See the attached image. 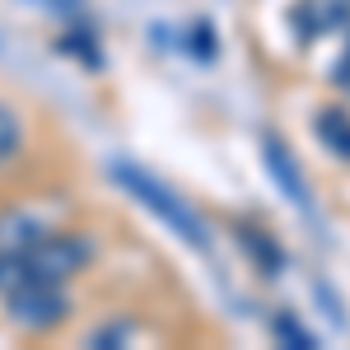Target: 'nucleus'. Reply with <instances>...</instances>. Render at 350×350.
<instances>
[{"instance_id": "obj_1", "label": "nucleus", "mask_w": 350, "mask_h": 350, "mask_svg": "<svg viewBox=\"0 0 350 350\" xmlns=\"http://www.w3.org/2000/svg\"><path fill=\"white\" fill-rule=\"evenodd\" d=\"M108 173H112V183L126 191L135 206H145L163 229H173L178 239L187 243L191 252H211V229L201 224V215H196V211H191L173 187H163L150 168H140V163H131V159H112Z\"/></svg>"}, {"instance_id": "obj_2", "label": "nucleus", "mask_w": 350, "mask_h": 350, "mask_svg": "<svg viewBox=\"0 0 350 350\" xmlns=\"http://www.w3.org/2000/svg\"><path fill=\"white\" fill-rule=\"evenodd\" d=\"M5 308H10V323L24 332H52L70 318V295L52 280H28L5 295Z\"/></svg>"}, {"instance_id": "obj_3", "label": "nucleus", "mask_w": 350, "mask_h": 350, "mask_svg": "<svg viewBox=\"0 0 350 350\" xmlns=\"http://www.w3.org/2000/svg\"><path fill=\"white\" fill-rule=\"evenodd\" d=\"M262 154H267V173L275 178V187L285 191V201H290L304 219H318L313 196H308V178H304V168H299L295 150H290L275 131H267V135H262Z\"/></svg>"}, {"instance_id": "obj_4", "label": "nucleus", "mask_w": 350, "mask_h": 350, "mask_svg": "<svg viewBox=\"0 0 350 350\" xmlns=\"http://www.w3.org/2000/svg\"><path fill=\"white\" fill-rule=\"evenodd\" d=\"M239 247L247 252V257H252V262H257V271H262L267 280H275V275L285 271V247L271 239L267 229H252V224H243V229H239Z\"/></svg>"}, {"instance_id": "obj_5", "label": "nucleus", "mask_w": 350, "mask_h": 350, "mask_svg": "<svg viewBox=\"0 0 350 350\" xmlns=\"http://www.w3.org/2000/svg\"><path fill=\"white\" fill-rule=\"evenodd\" d=\"M313 131H318V140H323L327 150L336 154V159L350 163V117L336 108H323L318 117H313Z\"/></svg>"}, {"instance_id": "obj_6", "label": "nucleus", "mask_w": 350, "mask_h": 350, "mask_svg": "<svg viewBox=\"0 0 350 350\" xmlns=\"http://www.w3.org/2000/svg\"><path fill=\"white\" fill-rule=\"evenodd\" d=\"M19 145H24V117L10 108V103H0V163L14 159Z\"/></svg>"}, {"instance_id": "obj_7", "label": "nucleus", "mask_w": 350, "mask_h": 350, "mask_svg": "<svg viewBox=\"0 0 350 350\" xmlns=\"http://www.w3.org/2000/svg\"><path fill=\"white\" fill-rule=\"evenodd\" d=\"M275 336H280V341H290L295 350H318V336L299 323L295 313H280V318H275Z\"/></svg>"}, {"instance_id": "obj_8", "label": "nucleus", "mask_w": 350, "mask_h": 350, "mask_svg": "<svg viewBox=\"0 0 350 350\" xmlns=\"http://www.w3.org/2000/svg\"><path fill=\"white\" fill-rule=\"evenodd\" d=\"M56 47H61V52H70V56H80L84 66H103V56L94 52V33H89V28H75V33H66Z\"/></svg>"}, {"instance_id": "obj_9", "label": "nucleus", "mask_w": 350, "mask_h": 350, "mask_svg": "<svg viewBox=\"0 0 350 350\" xmlns=\"http://www.w3.org/2000/svg\"><path fill=\"white\" fill-rule=\"evenodd\" d=\"M191 52L201 61H215V28H206V24L191 28Z\"/></svg>"}, {"instance_id": "obj_10", "label": "nucleus", "mask_w": 350, "mask_h": 350, "mask_svg": "<svg viewBox=\"0 0 350 350\" xmlns=\"http://www.w3.org/2000/svg\"><path fill=\"white\" fill-rule=\"evenodd\" d=\"M336 84H341V89L350 94V47H346V56L336 61Z\"/></svg>"}]
</instances>
